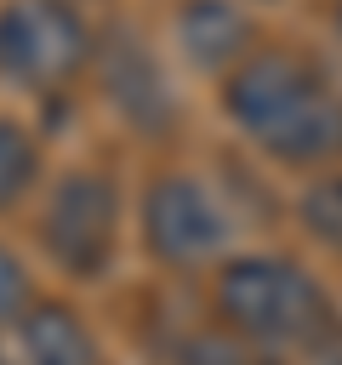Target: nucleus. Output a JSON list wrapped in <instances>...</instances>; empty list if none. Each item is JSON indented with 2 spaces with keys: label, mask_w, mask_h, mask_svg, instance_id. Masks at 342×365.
<instances>
[{
  "label": "nucleus",
  "mask_w": 342,
  "mask_h": 365,
  "mask_svg": "<svg viewBox=\"0 0 342 365\" xmlns=\"http://www.w3.org/2000/svg\"><path fill=\"white\" fill-rule=\"evenodd\" d=\"M222 103L234 125L285 165L342 160V91L296 51H251L228 74Z\"/></svg>",
  "instance_id": "f257e3e1"
},
{
  "label": "nucleus",
  "mask_w": 342,
  "mask_h": 365,
  "mask_svg": "<svg viewBox=\"0 0 342 365\" xmlns=\"http://www.w3.org/2000/svg\"><path fill=\"white\" fill-rule=\"evenodd\" d=\"M217 314L262 348H308L331 319V297L285 257H234L217 274Z\"/></svg>",
  "instance_id": "f03ea898"
},
{
  "label": "nucleus",
  "mask_w": 342,
  "mask_h": 365,
  "mask_svg": "<svg viewBox=\"0 0 342 365\" xmlns=\"http://www.w3.org/2000/svg\"><path fill=\"white\" fill-rule=\"evenodd\" d=\"M40 245L68 279H103L120 245V188L103 171H68L40 211Z\"/></svg>",
  "instance_id": "7ed1b4c3"
},
{
  "label": "nucleus",
  "mask_w": 342,
  "mask_h": 365,
  "mask_svg": "<svg viewBox=\"0 0 342 365\" xmlns=\"http://www.w3.org/2000/svg\"><path fill=\"white\" fill-rule=\"evenodd\" d=\"M91 34L68 0H11L0 11V68L23 86H63L91 63Z\"/></svg>",
  "instance_id": "20e7f679"
},
{
  "label": "nucleus",
  "mask_w": 342,
  "mask_h": 365,
  "mask_svg": "<svg viewBox=\"0 0 342 365\" xmlns=\"http://www.w3.org/2000/svg\"><path fill=\"white\" fill-rule=\"evenodd\" d=\"M234 222L222 217V205L194 182V177H154L142 194V240L160 262L171 268H194L211 262L228 245Z\"/></svg>",
  "instance_id": "39448f33"
},
{
  "label": "nucleus",
  "mask_w": 342,
  "mask_h": 365,
  "mask_svg": "<svg viewBox=\"0 0 342 365\" xmlns=\"http://www.w3.org/2000/svg\"><path fill=\"white\" fill-rule=\"evenodd\" d=\"M91 63H97V86L103 97L114 103V114L125 125H137L142 137H165L177 125V97H171V80L160 68V57L148 51L142 34L131 29H103L97 46H91Z\"/></svg>",
  "instance_id": "423d86ee"
},
{
  "label": "nucleus",
  "mask_w": 342,
  "mask_h": 365,
  "mask_svg": "<svg viewBox=\"0 0 342 365\" xmlns=\"http://www.w3.org/2000/svg\"><path fill=\"white\" fill-rule=\"evenodd\" d=\"M177 40H182V51L200 63V68H239L245 57H251V46H256V29H251V17L234 6V0H188L182 11H177Z\"/></svg>",
  "instance_id": "0eeeda50"
},
{
  "label": "nucleus",
  "mask_w": 342,
  "mask_h": 365,
  "mask_svg": "<svg viewBox=\"0 0 342 365\" xmlns=\"http://www.w3.org/2000/svg\"><path fill=\"white\" fill-rule=\"evenodd\" d=\"M17 348H23V365H103L91 331L63 302H34L17 319Z\"/></svg>",
  "instance_id": "6e6552de"
},
{
  "label": "nucleus",
  "mask_w": 342,
  "mask_h": 365,
  "mask_svg": "<svg viewBox=\"0 0 342 365\" xmlns=\"http://www.w3.org/2000/svg\"><path fill=\"white\" fill-rule=\"evenodd\" d=\"M296 217H302V228H308L319 245L342 251V171L314 177V182L302 188V200H296Z\"/></svg>",
  "instance_id": "1a4fd4ad"
},
{
  "label": "nucleus",
  "mask_w": 342,
  "mask_h": 365,
  "mask_svg": "<svg viewBox=\"0 0 342 365\" xmlns=\"http://www.w3.org/2000/svg\"><path fill=\"white\" fill-rule=\"evenodd\" d=\"M34 171H40V154H34V137H28L23 125H11V120H0V211H6V205H17V200L28 194V182H34Z\"/></svg>",
  "instance_id": "9d476101"
},
{
  "label": "nucleus",
  "mask_w": 342,
  "mask_h": 365,
  "mask_svg": "<svg viewBox=\"0 0 342 365\" xmlns=\"http://www.w3.org/2000/svg\"><path fill=\"white\" fill-rule=\"evenodd\" d=\"M34 302H28V274H23V262L0 245V325H11V319H23Z\"/></svg>",
  "instance_id": "9b49d317"
},
{
  "label": "nucleus",
  "mask_w": 342,
  "mask_h": 365,
  "mask_svg": "<svg viewBox=\"0 0 342 365\" xmlns=\"http://www.w3.org/2000/svg\"><path fill=\"white\" fill-rule=\"evenodd\" d=\"M177 365H262V359H251L245 348H234L228 336H194L188 348H182V359Z\"/></svg>",
  "instance_id": "f8f14e48"
},
{
  "label": "nucleus",
  "mask_w": 342,
  "mask_h": 365,
  "mask_svg": "<svg viewBox=\"0 0 342 365\" xmlns=\"http://www.w3.org/2000/svg\"><path fill=\"white\" fill-rule=\"evenodd\" d=\"M302 354H308V365H342V319H331Z\"/></svg>",
  "instance_id": "ddd939ff"
},
{
  "label": "nucleus",
  "mask_w": 342,
  "mask_h": 365,
  "mask_svg": "<svg viewBox=\"0 0 342 365\" xmlns=\"http://www.w3.org/2000/svg\"><path fill=\"white\" fill-rule=\"evenodd\" d=\"M0 365H11V354H6V348H0Z\"/></svg>",
  "instance_id": "4468645a"
},
{
  "label": "nucleus",
  "mask_w": 342,
  "mask_h": 365,
  "mask_svg": "<svg viewBox=\"0 0 342 365\" xmlns=\"http://www.w3.org/2000/svg\"><path fill=\"white\" fill-rule=\"evenodd\" d=\"M336 29H342V6H336Z\"/></svg>",
  "instance_id": "2eb2a0df"
}]
</instances>
